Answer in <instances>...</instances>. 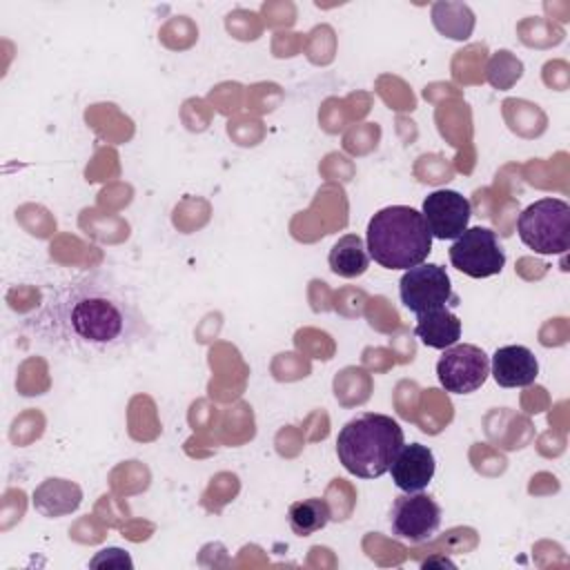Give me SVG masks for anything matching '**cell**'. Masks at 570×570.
<instances>
[{
	"instance_id": "1",
	"label": "cell",
	"mask_w": 570,
	"mask_h": 570,
	"mask_svg": "<svg viewBox=\"0 0 570 570\" xmlns=\"http://www.w3.org/2000/svg\"><path fill=\"white\" fill-rule=\"evenodd\" d=\"M24 327L40 345L98 365L122 361L151 338L134 294L107 274H82L49 287Z\"/></svg>"
},
{
	"instance_id": "2",
	"label": "cell",
	"mask_w": 570,
	"mask_h": 570,
	"mask_svg": "<svg viewBox=\"0 0 570 570\" xmlns=\"http://www.w3.org/2000/svg\"><path fill=\"white\" fill-rule=\"evenodd\" d=\"M432 234L423 214L407 205L379 209L367 223V254L385 269H410L432 252Z\"/></svg>"
},
{
	"instance_id": "3",
	"label": "cell",
	"mask_w": 570,
	"mask_h": 570,
	"mask_svg": "<svg viewBox=\"0 0 570 570\" xmlns=\"http://www.w3.org/2000/svg\"><path fill=\"white\" fill-rule=\"evenodd\" d=\"M405 443L403 428L387 414L363 412L350 419L336 436V454L343 468L358 479L383 476L399 448Z\"/></svg>"
},
{
	"instance_id": "4",
	"label": "cell",
	"mask_w": 570,
	"mask_h": 570,
	"mask_svg": "<svg viewBox=\"0 0 570 570\" xmlns=\"http://www.w3.org/2000/svg\"><path fill=\"white\" fill-rule=\"evenodd\" d=\"M519 238L537 254H566L570 245V205L561 198H541L528 205L517 220Z\"/></svg>"
},
{
	"instance_id": "5",
	"label": "cell",
	"mask_w": 570,
	"mask_h": 570,
	"mask_svg": "<svg viewBox=\"0 0 570 570\" xmlns=\"http://www.w3.org/2000/svg\"><path fill=\"white\" fill-rule=\"evenodd\" d=\"M399 296L401 303L416 316L459 305V296L452 292L450 274L436 263H421L405 269L399 281Z\"/></svg>"
},
{
	"instance_id": "6",
	"label": "cell",
	"mask_w": 570,
	"mask_h": 570,
	"mask_svg": "<svg viewBox=\"0 0 570 570\" xmlns=\"http://www.w3.org/2000/svg\"><path fill=\"white\" fill-rule=\"evenodd\" d=\"M450 263L470 278H488L505 267V252L488 227H468L450 245Z\"/></svg>"
},
{
	"instance_id": "7",
	"label": "cell",
	"mask_w": 570,
	"mask_h": 570,
	"mask_svg": "<svg viewBox=\"0 0 570 570\" xmlns=\"http://www.w3.org/2000/svg\"><path fill=\"white\" fill-rule=\"evenodd\" d=\"M490 374V356L472 343H454L436 361V379L445 392H476Z\"/></svg>"
},
{
	"instance_id": "8",
	"label": "cell",
	"mask_w": 570,
	"mask_h": 570,
	"mask_svg": "<svg viewBox=\"0 0 570 570\" xmlns=\"http://www.w3.org/2000/svg\"><path fill=\"white\" fill-rule=\"evenodd\" d=\"M387 521L396 539L423 543L432 539L441 525V505L423 490L403 492L392 501Z\"/></svg>"
},
{
	"instance_id": "9",
	"label": "cell",
	"mask_w": 570,
	"mask_h": 570,
	"mask_svg": "<svg viewBox=\"0 0 570 570\" xmlns=\"http://www.w3.org/2000/svg\"><path fill=\"white\" fill-rule=\"evenodd\" d=\"M421 214L432 238L454 240L468 229L472 205L454 189H436L423 200Z\"/></svg>"
},
{
	"instance_id": "10",
	"label": "cell",
	"mask_w": 570,
	"mask_h": 570,
	"mask_svg": "<svg viewBox=\"0 0 570 570\" xmlns=\"http://www.w3.org/2000/svg\"><path fill=\"white\" fill-rule=\"evenodd\" d=\"M436 470L434 454L428 445L403 443L390 465L392 481L403 492H421L428 488Z\"/></svg>"
},
{
	"instance_id": "11",
	"label": "cell",
	"mask_w": 570,
	"mask_h": 570,
	"mask_svg": "<svg viewBox=\"0 0 570 570\" xmlns=\"http://www.w3.org/2000/svg\"><path fill=\"white\" fill-rule=\"evenodd\" d=\"M490 374L501 387H528L539 376V361L525 345H503L492 354Z\"/></svg>"
},
{
	"instance_id": "12",
	"label": "cell",
	"mask_w": 570,
	"mask_h": 570,
	"mask_svg": "<svg viewBox=\"0 0 570 570\" xmlns=\"http://www.w3.org/2000/svg\"><path fill=\"white\" fill-rule=\"evenodd\" d=\"M414 332L423 345L434 347V350H445V347L459 343L461 318L454 312H450L448 307L432 309V312L416 316Z\"/></svg>"
},
{
	"instance_id": "13",
	"label": "cell",
	"mask_w": 570,
	"mask_h": 570,
	"mask_svg": "<svg viewBox=\"0 0 570 570\" xmlns=\"http://www.w3.org/2000/svg\"><path fill=\"white\" fill-rule=\"evenodd\" d=\"M327 263H330V269L341 278H356L365 274L370 267V254H367L365 240L356 234L341 236L332 245L327 254Z\"/></svg>"
},
{
	"instance_id": "14",
	"label": "cell",
	"mask_w": 570,
	"mask_h": 570,
	"mask_svg": "<svg viewBox=\"0 0 570 570\" xmlns=\"http://www.w3.org/2000/svg\"><path fill=\"white\" fill-rule=\"evenodd\" d=\"M80 488L65 479H47L33 492V505L45 517H60L73 512L80 505Z\"/></svg>"
},
{
	"instance_id": "15",
	"label": "cell",
	"mask_w": 570,
	"mask_h": 570,
	"mask_svg": "<svg viewBox=\"0 0 570 570\" xmlns=\"http://www.w3.org/2000/svg\"><path fill=\"white\" fill-rule=\"evenodd\" d=\"M330 519H332L330 505L325 499H318V497L294 501L287 510V523L292 532L298 537H309L323 530L330 523Z\"/></svg>"
}]
</instances>
